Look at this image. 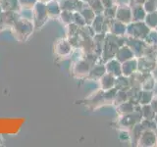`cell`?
I'll use <instances>...</instances> for the list:
<instances>
[{"label": "cell", "instance_id": "83f0119b", "mask_svg": "<svg viewBox=\"0 0 157 147\" xmlns=\"http://www.w3.org/2000/svg\"><path fill=\"white\" fill-rule=\"evenodd\" d=\"M156 82L157 81H155V78L151 76V74H149V75L144 78V81L141 82L140 88L144 90H153L156 85Z\"/></svg>", "mask_w": 157, "mask_h": 147}, {"label": "cell", "instance_id": "836d02e7", "mask_svg": "<svg viewBox=\"0 0 157 147\" xmlns=\"http://www.w3.org/2000/svg\"><path fill=\"white\" fill-rule=\"evenodd\" d=\"M20 5H21V9L22 8H27V9H33L34 7L38 0H19Z\"/></svg>", "mask_w": 157, "mask_h": 147}, {"label": "cell", "instance_id": "8992f818", "mask_svg": "<svg viewBox=\"0 0 157 147\" xmlns=\"http://www.w3.org/2000/svg\"><path fill=\"white\" fill-rule=\"evenodd\" d=\"M142 120L140 110H136L134 112L130 113V114L119 116V120H118V126H119L120 130H130L132 126H135L136 124L140 123Z\"/></svg>", "mask_w": 157, "mask_h": 147}, {"label": "cell", "instance_id": "ee69618b", "mask_svg": "<svg viewBox=\"0 0 157 147\" xmlns=\"http://www.w3.org/2000/svg\"><path fill=\"white\" fill-rule=\"evenodd\" d=\"M155 134H156V137H157V127L155 129Z\"/></svg>", "mask_w": 157, "mask_h": 147}, {"label": "cell", "instance_id": "8d00e7d4", "mask_svg": "<svg viewBox=\"0 0 157 147\" xmlns=\"http://www.w3.org/2000/svg\"><path fill=\"white\" fill-rule=\"evenodd\" d=\"M101 3L105 9V8H109V7L117 5V0H101Z\"/></svg>", "mask_w": 157, "mask_h": 147}, {"label": "cell", "instance_id": "f6af8a7d", "mask_svg": "<svg viewBox=\"0 0 157 147\" xmlns=\"http://www.w3.org/2000/svg\"><path fill=\"white\" fill-rule=\"evenodd\" d=\"M3 11V10H2V8H1V6H0V13H1Z\"/></svg>", "mask_w": 157, "mask_h": 147}, {"label": "cell", "instance_id": "7c38bea8", "mask_svg": "<svg viewBox=\"0 0 157 147\" xmlns=\"http://www.w3.org/2000/svg\"><path fill=\"white\" fill-rule=\"evenodd\" d=\"M135 53L132 52V49L127 45V44H124V45H122L119 49H118V51L116 52V55H115V59H117L118 61L120 63H124L128 60H130V59H132L135 58Z\"/></svg>", "mask_w": 157, "mask_h": 147}, {"label": "cell", "instance_id": "d590c367", "mask_svg": "<svg viewBox=\"0 0 157 147\" xmlns=\"http://www.w3.org/2000/svg\"><path fill=\"white\" fill-rule=\"evenodd\" d=\"M119 138L123 142H131V134L127 130H120L119 131Z\"/></svg>", "mask_w": 157, "mask_h": 147}, {"label": "cell", "instance_id": "60d3db41", "mask_svg": "<svg viewBox=\"0 0 157 147\" xmlns=\"http://www.w3.org/2000/svg\"><path fill=\"white\" fill-rule=\"evenodd\" d=\"M154 123H155V125H156V127H157V113L155 114V117H154V119H153Z\"/></svg>", "mask_w": 157, "mask_h": 147}, {"label": "cell", "instance_id": "603a6c76", "mask_svg": "<svg viewBox=\"0 0 157 147\" xmlns=\"http://www.w3.org/2000/svg\"><path fill=\"white\" fill-rule=\"evenodd\" d=\"M78 12H80L82 15V16H83V18L86 19V24H90H90L92 23V21L94 20V18L96 16L95 12L93 11V10L90 6H88L87 3L83 4L82 7L81 8V10Z\"/></svg>", "mask_w": 157, "mask_h": 147}, {"label": "cell", "instance_id": "74e56055", "mask_svg": "<svg viewBox=\"0 0 157 147\" xmlns=\"http://www.w3.org/2000/svg\"><path fill=\"white\" fill-rule=\"evenodd\" d=\"M150 105H151L152 108H153L154 112L157 113V95L153 96V98H152V100L150 102Z\"/></svg>", "mask_w": 157, "mask_h": 147}, {"label": "cell", "instance_id": "3957f363", "mask_svg": "<svg viewBox=\"0 0 157 147\" xmlns=\"http://www.w3.org/2000/svg\"><path fill=\"white\" fill-rule=\"evenodd\" d=\"M149 32L150 28L144 23V21L131 22L130 24H127L125 36H131L137 39H144V40L147 34L149 33Z\"/></svg>", "mask_w": 157, "mask_h": 147}, {"label": "cell", "instance_id": "30bf717a", "mask_svg": "<svg viewBox=\"0 0 157 147\" xmlns=\"http://www.w3.org/2000/svg\"><path fill=\"white\" fill-rule=\"evenodd\" d=\"M115 20L120 21L126 24H130L132 21V7H130L128 4H121L117 5Z\"/></svg>", "mask_w": 157, "mask_h": 147}, {"label": "cell", "instance_id": "f1b7e54d", "mask_svg": "<svg viewBox=\"0 0 157 147\" xmlns=\"http://www.w3.org/2000/svg\"><path fill=\"white\" fill-rule=\"evenodd\" d=\"M144 23L150 29H154L157 27V11L147 13L144 19Z\"/></svg>", "mask_w": 157, "mask_h": 147}, {"label": "cell", "instance_id": "4fadbf2b", "mask_svg": "<svg viewBox=\"0 0 157 147\" xmlns=\"http://www.w3.org/2000/svg\"><path fill=\"white\" fill-rule=\"evenodd\" d=\"M104 64L107 73L111 74V75H113L116 77L122 75V63H120L117 59L112 58L107 62H105Z\"/></svg>", "mask_w": 157, "mask_h": 147}, {"label": "cell", "instance_id": "d6986e66", "mask_svg": "<svg viewBox=\"0 0 157 147\" xmlns=\"http://www.w3.org/2000/svg\"><path fill=\"white\" fill-rule=\"evenodd\" d=\"M90 27L95 33H102L104 32V27H105V18L102 14H98L95 16L94 20L90 24Z\"/></svg>", "mask_w": 157, "mask_h": 147}, {"label": "cell", "instance_id": "44dd1931", "mask_svg": "<svg viewBox=\"0 0 157 147\" xmlns=\"http://www.w3.org/2000/svg\"><path fill=\"white\" fill-rule=\"evenodd\" d=\"M0 6L3 11L20 12L21 10L19 0H0Z\"/></svg>", "mask_w": 157, "mask_h": 147}, {"label": "cell", "instance_id": "b9f144b4", "mask_svg": "<svg viewBox=\"0 0 157 147\" xmlns=\"http://www.w3.org/2000/svg\"><path fill=\"white\" fill-rule=\"evenodd\" d=\"M49 1H50V0H38V2H42V3H47Z\"/></svg>", "mask_w": 157, "mask_h": 147}, {"label": "cell", "instance_id": "277c9868", "mask_svg": "<svg viewBox=\"0 0 157 147\" xmlns=\"http://www.w3.org/2000/svg\"><path fill=\"white\" fill-rule=\"evenodd\" d=\"M33 22L34 24V28L36 31L40 29L44 24L47 23V21L50 17L47 13V9H46V4L42 3V2H37L34 7L33 8Z\"/></svg>", "mask_w": 157, "mask_h": 147}, {"label": "cell", "instance_id": "7bdbcfd3", "mask_svg": "<svg viewBox=\"0 0 157 147\" xmlns=\"http://www.w3.org/2000/svg\"><path fill=\"white\" fill-rule=\"evenodd\" d=\"M82 1H83V2H85V3H87L88 1H90V0H82Z\"/></svg>", "mask_w": 157, "mask_h": 147}, {"label": "cell", "instance_id": "2e32d148", "mask_svg": "<svg viewBox=\"0 0 157 147\" xmlns=\"http://www.w3.org/2000/svg\"><path fill=\"white\" fill-rule=\"evenodd\" d=\"M126 29H127V24L122 23L117 20H112L111 27L109 29V32L114 34L117 36H126Z\"/></svg>", "mask_w": 157, "mask_h": 147}, {"label": "cell", "instance_id": "ab89813d", "mask_svg": "<svg viewBox=\"0 0 157 147\" xmlns=\"http://www.w3.org/2000/svg\"><path fill=\"white\" fill-rule=\"evenodd\" d=\"M4 138L2 137V135H0V146H3L4 145Z\"/></svg>", "mask_w": 157, "mask_h": 147}, {"label": "cell", "instance_id": "1f68e13d", "mask_svg": "<svg viewBox=\"0 0 157 147\" xmlns=\"http://www.w3.org/2000/svg\"><path fill=\"white\" fill-rule=\"evenodd\" d=\"M116 10H117V5H115V6H112V7H109V8H105L104 10H103L102 15L106 19L114 20L115 19V15H116Z\"/></svg>", "mask_w": 157, "mask_h": 147}, {"label": "cell", "instance_id": "e575fe53", "mask_svg": "<svg viewBox=\"0 0 157 147\" xmlns=\"http://www.w3.org/2000/svg\"><path fill=\"white\" fill-rule=\"evenodd\" d=\"M20 16L23 17V18H26V19H29V20H32L33 19V9H27V8H22L20 10Z\"/></svg>", "mask_w": 157, "mask_h": 147}, {"label": "cell", "instance_id": "cb8c5ba5", "mask_svg": "<svg viewBox=\"0 0 157 147\" xmlns=\"http://www.w3.org/2000/svg\"><path fill=\"white\" fill-rule=\"evenodd\" d=\"M131 86H132V85H131L130 77H126L124 75H121L116 77L115 88H117V89H129Z\"/></svg>", "mask_w": 157, "mask_h": 147}, {"label": "cell", "instance_id": "e0dca14e", "mask_svg": "<svg viewBox=\"0 0 157 147\" xmlns=\"http://www.w3.org/2000/svg\"><path fill=\"white\" fill-rule=\"evenodd\" d=\"M115 81H116V77L106 72V74H104L98 81L100 83L101 89L108 90V89H111L113 87H115Z\"/></svg>", "mask_w": 157, "mask_h": 147}, {"label": "cell", "instance_id": "ffe728a7", "mask_svg": "<svg viewBox=\"0 0 157 147\" xmlns=\"http://www.w3.org/2000/svg\"><path fill=\"white\" fill-rule=\"evenodd\" d=\"M45 4H46L47 13L49 15V17H50V19L51 18H58L61 11H62L58 0H50V1L45 3Z\"/></svg>", "mask_w": 157, "mask_h": 147}, {"label": "cell", "instance_id": "8fae6325", "mask_svg": "<svg viewBox=\"0 0 157 147\" xmlns=\"http://www.w3.org/2000/svg\"><path fill=\"white\" fill-rule=\"evenodd\" d=\"M106 74V67L105 64L102 62H97L94 65H92L90 68V71L88 73V76L86 80H91V81H99L102 76Z\"/></svg>", "mask_w": 157, "mask_h": 147}, {"label": "cell", "instance_id": "7a4b0ae2", "mask_svg": "<svg viewBox=\"0 0 157 147\" xmlns=\"http://www.w3.org/2000/svg\"><path fill=\"white\" fill-rule=\"evenodd\" d=\"M91 64L88 62L82 53V56L77 58L71 65V75L77 80H86L90 71Z\"/></svg>", "mask_w": 157, "mask_h": 147}, {"label": "cell", "instance_id": "5bb4252c", "mask_svg": "<svg viewBox=\"0 0 157 147\" xmlns=\"http://www.w3.org/2000/svg\"><path fill=\"white\" fill-rule=\"evenodd\" d=\"M137 72V58L135 57L122 63V75L126 77H131Z\"/></svg>", "mask_w": 157, "mask_h": 147}, {"label": "cell", "instance_id": "5b68a950", "mask_svg": "<svg viewBox=\"0 0 157 147\" xmlns=\"http://www.w3.org/2000/svg\"><path fill=\"white\" fill-rule=\"evenodd\" d=\"M74 51H75V49L73 48L67 37H60L54 42L53 53L58 58L63 59V58L70 57Z\"/></svg>", "mask_w": 157, "mask_h": 147}, {"label": "cell", "instance_id": "ba28073f", "mask_svg": "<svg viewBox=\"0 0 157 147\" xmlns=\"http://www.w3.org/2000/svg\"><path fill=\"white\" fill-rule=\"evenodd\" d=\"M20 17L19 12L2 11L0 13V32L11 29L14 23Z\"/></svg>", "mask_w": 157, "mask_h": 147}, {"label": "cell", "instance_id": "484cf974", "mask_svg": "<svg viewBox=\"0 0 157 147\" xmlns=\"http://www.w3.org/2000/svg\"><path fill=\"white\" fill-rule=\"evenodd\" d=\"M153 90H144L140 89L139 95V105H145L150 104V102L153 98Z\"/></svg>", "mask_w": 157, "mask_h": 147}, {"label": "cell", "instance_id": "4dcf8cb0", "mask_svg": "<svg viewBox=\"0 0 157 147\" xmlns=\"http://www.w3.org/2000/svg\"><path fill=\"white\" fill-rule=\"evenodd\" d=\"M142 6L147 13L155 12L157 11V0H146Z\"/></svg>", "mask_w": 157, "mask_h": 147}, {"label": "cell", "instance_id": "d4e9b609", "mask_svg": "<svg viewBox=\"0 0 157 147\" xmlns=\"http://www.w3.org/2000/svg\"><path fill=\"white\" fill-rule=\"evenodd\" d=\"M140 110L141 113L142 120H153L156 113L154 112L153 108L151 107L150 104H145V105H140Z\"/></svg>", "mask_w": 157, "mask_h": 147}, {"label": "cell", "instance_id": "9a60e30c", "mask_svg": "<svg viewBox=\"0 0 157 147\" xmlns=\"http://www.w3.org/2000/svg\"><path fill=\"white\" fill-rule=\"evenodd\" d=\"M62 10L69 11H80L85 2L82 0H58Z\"/></svg>", "mask_w": 157, "mask_h": 147}, {"label": "cell", "instance_id": "7402d4cb", "mask_svg": "<svg viewBox=\"0 0 157 147\" xmlns=\"http://www.w3.org/2000/svg\"><path fill=\"white\" fill-rule=\"evenodd\" d=\"M136 104H134V103L131 102L130 100H128V101L121 103L119 105H117V113L119 116L130 114V113L136 110Z\"/></svg>", "mask_w": 157, "mask_h": 147}, {"label": "cell", "instance_id": "f546056e", "mask_svg": "<svg viewBox=\"0 0 157 147\" xmlns=\"http://www.w3.org/2000/svg\"><path fill=\"white\" fill-rule=\"evenodd\" d=\"M87 4H88V6L95 12L96 15L102 14L103 10H104V7H103V5L101 3V0H90V1L87 2Z\"/></svg>", "mask_w": 157, "mask_h": 147}, {"label": "cell", "instance_id": "ac0fdd59", "mask_svg": "<svg viewBox=\"0 0 157 147\" xmlns=\"http://www.w3.org/2000/svg\"><path fill=\"white\" fill-rule=\"evenodd\" d=\"M147 12L145 11V9L144 8L142 5H137L135 4L132 7V22H140V21H144V19L146 17Z\"/></svg>", "mask_w": 157, "mask_h": 147}, {"label": "cell", "instance_id": "4316f807", "mask_svg": "<svg viewBox=\"0 0 157 147\" xmlns=\"http://www.w3.org/2000/svg\"><path fill=\"white\" fill-rule=\"evenodd\" d=\"M58 19L60 20V22L67 26L69 24H72L74 22V11H69V10H62L60 15H59Z\"/></svg>", "mask_w": 157, "mask_h": 147}, {"label": "cell", "instance_id": "52a82bcc", "mask_svg": "<svg viewBox=\"0 0 157 147\" xmlns=\"http://www.w3.org/2000/svg\"><path fill=\"white\" fill-rule=\"evenodd\" d=\"M137 146H155L157 145V137L155 129H144L136 142Z\"/></svg>", "mask_w": 157, "mask_h": 147}, {"label": "cell", "instance_id": "d6a6232c", "mask_svg": "<svg viewBox=\"0 0 157 147\" xmlns=\"http://www.w3.org/2000/svg\"><path fill=\"white\" fill-rule=\"evenodd\" d=\"M76 24L80 27H83L86 24V19L83 18L82 15L78 12V11H74V22Z\"/></svg>", "mask_w": 157, "mask_h": 147}, {"label": "cell", "instance_id": "9c48e42d", "mask_svg": "<svg viewBox=\"0 0 157 147\" xmlns=\"http://www.w3.org/2000/svg\"><path fill=\"white\" fill-rule=\"evenodd\" d=\"M157 57L144 56L137 58V71L144 74H151L156 65Z\"/></svg>", "mask_w": 157, "mask_h": 147}, {"label": "cell", "instance_id": "6da1fadb", "mask_svg": "<svg viewBox=\"0 0 157 147\" xmlns=\"http://www.w3.org/2000/svg\"><path fill=\"white\" fill-rule=\"evenodd\" d=\"M10 31L12 32L13 36L19 42L25 43L33 36L36 28H34V24L32 20L20 16L17 21L14 23Z\"/></svg>", "mask_w": 157, "mask_h": 147}, {"label": "cell", "instance_id": "f35d334b", "mask_svg": "<svg viewBox=\"0 0 157 147\" xmlns=\"http://www.w3.org/2000/svg\"><path fill=\"white\" fill-rule=\"evenodd\" d=\"M134 1V4H137V5H144L146 0H132Z\"/></svg>", "mask_w": 157, "mask_h": 147}]
</instances>
